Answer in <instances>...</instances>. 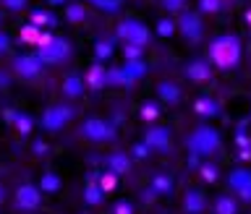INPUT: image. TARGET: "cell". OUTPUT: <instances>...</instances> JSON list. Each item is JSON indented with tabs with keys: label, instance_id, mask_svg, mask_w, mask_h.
I'll list each match as a JSON object with an SVG mask.
<instances>
[{
	"label": "cell",
	"instance_id": "5",
	"mask_svg": "<svg viewBox=\"0 0 251 214\" xmlns=\"http://www.w3.org/2000/svg\"><path fill=\"white\" fill-rule=\"evenodd\" d=\"M147 144H152V146H157V149H168V144H170V136H168V131H162V128H154V131L147 136Z\"/></svg>",
	"mask_w": 251,
	"mask_h": 214
},
{
	"label": "cell",
	"instance_id": "17",
	"mask_svg": "<svg viewBox=\"0 0 251 214\" xmlns=\"http://www.w3.org/2000/svg\"><path fill=\"white\" fill-rule=\"evenodd\" d=\"M201 8H204V11H217V0H204Z\"/></svg>",
	"mask_w": 251,
	"mask_h": 214
},
{
	"label": "cell",
	"instance_id": "7",
	"mask_svg": "<svg viewBox=\"0 0 251 214\" xmlns=\"http://www.w3.org/2000/svg\"><path fill=\"white\" fill-rule=\"evenodd\" d=\"M160 97H162V99H168V102H178L180 92H178V86H176V84H162V86H160Z\"/></svg>",
	"mask_w": 251,
	"mask_h": 214
},
{
	"label": "cell",
	"instance_id": "14",
	"mask_svg": "<svg viewBox=\"0 0 251 214\" xmlns=\"http://www.w3.org/2000/svg\"><path fill=\"white\" fill-rule=\"evenodd\" d=\"M110 165H113V167L118 170V172H123V170H128V160H126L123 154H115L113 160H110Z\"/></svg>",
	"mask_w": 251,
	"mask_h": 214
},
{
	"label": "cell",
	"instance_id": "11",
	"mask_svg": "<svg viewBox=\"0 0 251 214\" xmlns=\"http://www.w3.org/2000/svg\"><path fill=\"white\" fill-rule=\"evenodd\" d=\"M196 113H201V115H215V102L199 99V102H196Z\"/></svg>",
	"mask_w": 251,
	"mask_h": 214
},
{
	"label": "cell",
	"instance_id": "16",
	"mask_svg": "<svg viewBox=\"0 0 251 214\" xmlns=\"http://www.w3.org/2000/svg\"><path fill=\"white\" fill-rule=\"evenodd\" d=\"M89 81H92L94 86L102 81V68H94V71H92V73H89Z\"/></svg>",
	"mask_w": 251,
	"mask_h": 214
},
{
	"label": "cell",
	"instance_id": "1",
	"mask_svg": "<svg viewBox=\"0 0 251 214\" xmlns=\"http://www.w3.org/2000/svg\"><path fill=\"white\" fill-rule=\"evenodd\" d=\"M209 58L220 68H233L241 58V45L235 37H220L215 39V45L209 47Z\"/></svg>",
	"mask_w": 251,
	"mask_h": 214
},
{
	"label": "cell",
	"instance_id": "8",
	"mask_svg": "<svg viewBox=\"0 0 251 214\" xmlns=\"http://www.w3.org/2000/svg\"><path fill=\"white\" fill-rule=\"evenodd\" d=\"M26 204V207H34L37 204V193H34V188H21L19 191V204Z\"/></svg>",
	"mask_w": 251,
	"mask_h": 214
},
{
	"label": "cell",
	"instance_id": "10",
	"mask_svg": "<svg viewBox=\"0 0 251 214\" xmlns=\"http://www.w3.org/2000/svg\"><path fill=\"white\" fill-rule=\"evenodd\" d=\"M186 207H188V212L196 214V212L201 209V196H199V193H188V196H186Z\"/></svg>",
	"mask_w": 251,
	"mask_h": 214
},
{
	"label": "cell",
	"instance_id": "4",
	"mask_svg": "<svg viewBox=\"0 0 251 214\" xmlns=\"http://www.w3.org/2000/svg\"><path fill=\"white\" fill-rule=\"evenodd\" d=\"M68 118H71V110H60V107H52L50 113H47V118H45V125H47V128H50V131H55V128H58L60 123H66Z\"/></svg>",
	"mask_w": 251,
	"mask_h": 214
},
{
	"label": "cell",
	"instance_id": "12",
	"mask_svg": "<svg viewBox=\"0 0 251 214\" xmlns=\"http://www.w3.org/2000/svg\"><path fill=\"white\" fill-rule=\"evenodd\" d=\"M217 214H235V204L230 199H220L217 201Z\"/></svg>",
	"mask_w": 251,
	"mask_h": 214
},
{
	"label": "cell",
	"instance_id": "15",
	"mask_svg": "<svg viewBox=\"0 0 251 214\" xmlns=\"http://www.w3.org/2000/svg\"><path fill=\"white\" fill-rule=\"evenodd\" d=\"M19 71L24 76H34L37 73V68H34V63H31V60H19Z\"/></svg>",
	"mask_w": 251,
	"mask_h": 214
},
{
	"label": "cell",
	"instance_id": "13",
	"mask_svg": "<svg viewBox=\"0 0 251 214\" xmlns=\"http://www.w3.org/2000/svg\"><path fill=\"white\" fill-rule=\"evenodd\" d=\"M63 89H66V94H71V97H76V94L81 92V81H78V78H68Z\"/></svg>",
	"mask_w": 251,
	"mask_h": 214
},
{
	"label": "cell",
	"instance_id": "6",
	"mask_svg": "<svg viewBox=\"0 0 251 214\" xmlns=\"http://www.w3.org/2000/svg\"><path fill=\"white\" fill-rule=\"evenodd\" d=\"M188 78H194V81H204V78H209V66H204V63H191V66L186 68Z\"/></svg>",
	"mask_w": 251,
	"mask_h": 214
},
{
	"label": "cell",
	"instance_id": "9",
	"mask_svg": "<svg viewBox=\"0 0 251 214\" xmlns=\"http://www.w3.org/2000/svg\"><path fill=\"white\" fill-rule=\"evenodd\" d=\"M183 31L188 37H199V24H196L194 16H186V19H183Z\"/></svg>",
	"mask_w": 251,
	"mask_h": 214
},
{
	"label": "cell",
	"instance_id": "2",
	"mask_svg": "<svg viewBox=\"0 0 251 214\" xmlns=\"http://www.w3.org/2000/svg\"><path fill=\"white\" fill-rule=\"evenodd\" d=\"M191 146H194V152H215V146H217V133L209 131V128L196 131V136L191 139Z\"/></svg>",
	"mask_w": 251,
	"mask_h": 214
},
{
	"label": "cell",
	"instance_id": "3",
	"mask_svg": "<svg viewBox=\"0 0 251 214\" xmlns=\"http://www.w3.org/2000/svg\"><path fill=\"white\" fill-rule=\"evenodd\" d=\"M84 133L89 139H110L113 136V131H110V125H105L102 120H89L84 125Z\"/></svg>",
	"mask_w": 251,
	"mask_h": 214
}]
</instances>
